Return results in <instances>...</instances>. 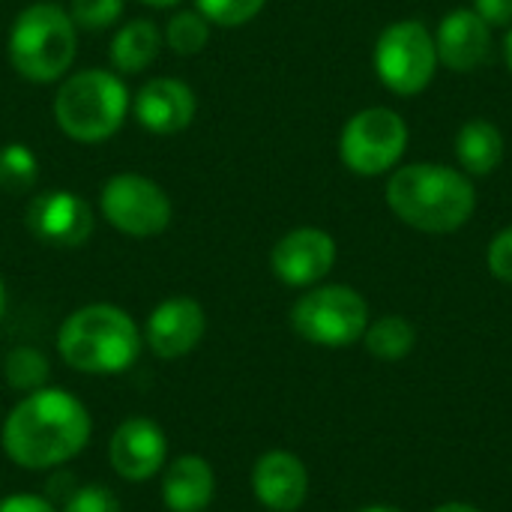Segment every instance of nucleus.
Segmentation results:
<instances>
[{"label": "nucleus", "instance_id": "30", "mask_svg": "<svg viewBox=\"0 0 512 512\" xmlns=\"http://www.w3.org/2000/svg\"><path fill=\"white\" fill-rule=\"evenodd\" d=\"M432 512H483V510H477V507H471V504H459V501H453V504H441V507H435Z\"/></svg>", "mask_w": 512, "mask_h": 512}, {"label": "nucleus", "instance_id": "15", "mask_svg": "<svg viewBox=\"0 0 512 512\" xmlns=\"http://www.w3.org/2000/svg\"><path fill=\"white\" fill-rule=\"evenodd\" d=\"M252 492L270 512H297L309 495L306 465L288 450H270L252 468Z\"/></svg>", "mask_w": 512, "mask_h": 512}, {"label": "nucleus", "instance_id": "1", "mask_svg": "<svg viewBox=\"0 0 512 512\" xmlns=\"http://www.w3.org/2000/svg\"><path fill=\"white\" fill-rule=\"evenodd\" d=\"M93 423L81 399L60 387L27 393L3 420L0 444L24 471H48L72 462L90 441Z\"/></svg>", "mask_w": 512, "mask_h": 512}, {"label": "nucleus", "instance_id": "34", "mask_svg": "<svg viewBox=\"0 0 512 512\" xmlns=\"http://www.w3.org/2000/svg\"><path fill=\"white\" fill-rule=\"evenodd\" d=\"M504 51H507V66H510L512 72V30L507 33V48H504Z\"/></svg>", "mask_w": 512, "mask_h": 512}, {"label": "nucleus", "instance_id": "12", "mask_svg": "<svg viewBox=\"0 0 512 512\" xmlns=\"http://www.w3.org/2000/svg\"><path fill=\"white\" fill-rule=\"evenodd\" d=\"M108 459L111 468L129 480V483H144L156 477L165 462H168V438L162 426L150 417H129L123 420L108 444Z\"/></svg>", "mask_w": 512, "mask_h": 512}, {"label": "nucleus", "instance_id": "5", "mask_svg": "<svg viewBox=\"0 0 512 512\" xmlns=\"http://www.w3.org/2000/svg\"><path fill=\"white\" fill-rule=\"evenodd\" d=\"M129 105V87L114 69H81L63 78L54 96V120L66 138L99 144L120 132Z\"/></svg>", "mask_w": 512, "mask_h": 512}, {"label": "nucleus", "instance_id": "4", "mask_svg": "<svg viewBox=\"0 0 512 512\" xmlns=\"http://www.w3.org/2000/svg\"><path fill=\"white\" fill-rule=\"evenodd\" d=\"M75 51L78 27L63 6L39 0L15 15L9 30V63L24 81H60L72 69Z\"/></svg>", "mask_w": 512, "mask_h": 512}, {"label": "nucleus", "instance_id": "16", "mask_svg": "<svg viewBox=\"0 0 512 512\" xmlns=\"http://www.w3.org/2000/svg\"><path fill=\"white\" fill-rule=\"evenodd\" d=\"M438 63L453 72H474L492 48V27L474 9H453L435 33Z\"/></svg>", "mask_w": 512, "mask_h": 512}, {"label": "nucleus", "instance_id": "9", "mask_svg": "<svg viewBox=\"0 0 512 512\" xmlns=\"http://www.w3.org/2000/svg\"><path fill=\"white\" fill-rule=\"evenodd\" d=\"M408 147V126L390 108H366L354 114L339 138V156L348 171L378 177L396 168Z\"/></svg>", "mask_w": 512, "mask_h": 512}, {"label": "nucleus", "instance_id": "24", "mask_svg": "<svg viewBox=\"0 0 512 512\" xmlns=\"http://www.w3.org/2000/svg\"><path fill=\"white\" fill-rule=\"evenodd\" d=\"M267 0H195V9L219 27H243L249 24Z\"/></svg>", "mask_w": 512, "mask_h": 512}, {"label": "nucleus", "instance_id": "31", "mask_svg": "<svg viewBox=\"0 0 512 512\" xmlns=\"http://www.w3.org/2000/svg\"><path fill=\"white\" fill-rule=\"evenodd\" d=\"M141 3H147V6H153V9H171V6H177V3H183V0H141Z\"/></svg>", "mask_w": 512, "mask_h": 512}, {"label": "nucleus", "instance_id": "13", "mask_svg": "<svg viewBox=\"0 0 512 512\" xmlns=\"http://www.w3.org/2000/svg\"><path fill=\"white\" fill-rule=\"evenodd\" d=\"M207 330V315L192 297H168L162 300L144 327L147 348L162 360H180L198 348Z\"/></svg>", "mask_w": 512, "mask_h": 512}, {"label": "nucleus", "instance_id": "7", "mask_svg": "<svg viewBox=\"0 0 512 512\" xmlns=\"http://www.w3.org/2000/svg\"><path fill=\"white\" fill-rule=\"evenodd\" d=\"M438 69L435 36L420 21H396L375 42V72L396 96L423 93Z\"/></svg>", "mask_w": 512, "mask_h": 512}, {"label": "nucleus", "instance_id": "27", "mask_svg": "<svg viewBox=\"0 0 512 512\" xmlns=\"http://www.w3.org/2000/svg\"><path fill=\"white\" fill-rule=\"evenodd\" d=\"M486 261H489V270H492L495 279L512 285V228H504V231L489 243Z\"/></svg>", "mask_w": 512, "mask_h": 512}, {"label": "nucleus", "instance_id": "21", "mask_svg": "<svg viewBox=\"0 0 512 512\" xmlns=\"http://www.w3.org/2000/svg\"><path fill=\"white\" fill-rule=\"evenodd\" d=\"M3 375H6V384L18 393H33V390H42L48 387V378H51V366H48V357L39 351V348H30V345H18L6 354L3 360Z\"/></svg>", "mask_w": 512, "mask_h": 512}, {"label": "nucleus", "instance_id": "26", "mask_svg": "<svg viewBox=\"0 0 512 512\" xmlns=\"http://www.w3.org/2000/svg\"><path fill=\"white\" fill-rule=\"evenodd\" d=\"M63 512H123L117 495L102 486V483H90V486H81L75 489L66 504H63Z\"/></svg>", "mask_w": 512, "mask_h": 512}, {"label": "nucleus", "instance_id": "20", "mask_svg": "<svg viewBox=\"0 0 512 512\" xmlns=\"http://www.w3.org/2000/svg\"><path fill=\"white\" fill-rule=\"evenodd\" d=\"M363 342H366V348H369L372 357L387 360V363H396V360H405L414 351L417 330L402 315H384V318H378V321H372L366 327Z\"/></svg>", "mask_w": 512, "mask_h": 512}, {"label": "nucleus", "instance_id": "2", "mask_svg": "<svg viewBox=\"0 0 512 512\" xmlns=\"http://www.w3.org/2000/svg\"><path fill=\"white\" fill-rule=\"evenodd\" d=\"M387 204L405 225L417 231L450 234L474 216L477 195L468 174L435 162H417L390 177Z\"/></svg>", "mask_w": 512, "mask_h": 512}, {"label": "nucleus", "instance_id": "6", "mask_svg": "<svg viewBox=\"0 0 512 512\" xmlns=\"http://www.w3.org/2000/svg\"><path fill=\"white\" fill-rule=\"evenodd\" d=\"M291 327L300 339L312 345L345 348L363 339L369 327V306L348 285H321L306 291L294 303Z\"/></svg>", "mask_w": 512, "mask_h": 512}, {"label": "nucleus", "instance_id": "19", "mask_svg": "<svg viewBox=\"0 0 512 512\" xmlns=\"http://www.w3.org/2000/svg\"><path fill=\"white\" fill-rule=\"evenodd\" d=\"M456 156L468 174L486 177L504 159V135L489 120H468L456 135Z\"/></svg>", "mask_w": 512, "mask_h": 512}, {"label": "nucleus", "instance_id": "11", "mask_svg": "<svg viewBox=\"0 0 512 512\" xmlns=\"http://www.w3.org/2000/svg\"><path fill=\"white\" fill-rule=\"evenodd\" d=\"M336 264V240L321 228H294L270 252L276 279L288 288L318 285Z\"/></svg>", "mask_w": 512, "mask_h": 512}, {"label": "nucleus", "instance_id": "14", "mask_svg": "<svg viewBox=\"0 0 512 512\" xmlns=\"http://www.w3.org/2000/svg\"><path fill=\"white\" fill-rule=\"evenodd\" d=\"M135 120L153 135H177L192 126L198 99L195 90L180 78H150L132 96Z\"/></svg>", "mask_w": 512, "mask_h": 512}, {"label": "nucleus", "instance_id": "22", "mask_svg": "<svg viewBox=\"0 0 512 512\" xmlns=\"http://www.w3.org/2000/svg\"><path fill=\"white\" fill-rule=\"evenodd\" d=\"M39 180V159L36 153L21 144L9 141L0 147V192L6 195H27Z\"/></svg>", "mask_w": 512, "mask_h": 512}, {"label": "nucleus", "instance_id": "29", "mask_svg": "<svg viewBox=\"0 0 512 512\" xmlns=\"http://www.w3.org/2000/svg\"><path fill=\"white\" fill-rule=\"evenodd\" d=\"M0 512H57L48 498L39 495H9L0 501Z\"/></svg>", "mask_w": 512, "mask_h": 512}, {"label": "nucleus", "instance_id": "3", "mask_svg": "<svg viewBox=\"0 0 512 512\" xmlns=\"http://www.w3.org/2000/svg\"><path fill=\"white\" fill-rule=\"evenodd\" d=\"M57 351L81 375H120L141 357V330L126 309L90 303L60 324Z\"/></svg>", "mask_w": 512, "mask_h": 512}, {"label": "nucleus", "instance_id": "17", "mask_svg": "<svg viewBox=\"0 0 512 512\" xmlns=\"http://www.w3.org/2000/svg\"><path fill=\"white\" fill-rule=\"evenodd\" d=\"M162 471V501L171 512H204L213 504L216 474L204 456H180Z\"/></svg>", "mask_w": 512, "mask_h": 512}, {"label": "nucleus", "instance_id": "28", "mask_svg": "<svg viewBox=\"0 0 512 512\" xmlns=\"http://www.w3.org/2000/svg\"><path fill=\"white\" fill-rule=\"evenodd\" d=\"M474 12L489 24V27H507L512 24V0H474Z\"/></svg>", "mask_w": 512, "mask_h": 512}, {"label": "nucleus", "instance_id": "33", "mask_svg": "<svg viewBox=\"0 0 512 512\" xmlns=\"http://www.w3.org/2000/svg\"><path fill=\"white\" fill-rule=\"evenodd\" d=\"M6 315V285H3V279H0V318Z\"/></svg>", "mask_w": 512, "mask_h": 512}, {"label": "nucleus", "instance_id": "25", "mask_svg": "<svg viewBox=\"0 0 512 512\" xmlns=\"http://www.w3.org/2000/svg\"><path fill=\"white\" fill-rule=\"evenodd\" d=\"M123 9V0H72L69 15L78 30H108L120 21Z\"/></svg>", "mask_w": 512, "mask_h": 512}, {"label": "nucleus", "instance_id": "10", "mask_svg": "<svg viewBox=\"0 0 512 512\" xmlns=\"http://www.w3.org/2000/svg\"><path fill=\"white\" fill-rule=\"evenodd\" d=\"M24 222L39 243L54 249H78L90 240L96 216L81 195L69 189H48L27 204Z\"/></svg>", "mask_w": 512, "mask_h": 512}, {"label": "nucleus", "instance_id": "23", "mask_svg": "<svg viewBox=\"0 0 512 512\" xmlns=\"http://www.w3.org/2000/svg\"><path fill=\"white\" fill-rule=\"evenodd\" d=\"M162 36L174 54L192 57V54L204 51V45L210 42V21L198 9H183L168 18V27Z\"/></svg>", "mask_w": 512, "mask_h": 512}, {"label": "nucleus", "instance_id": "8", "mask_svg": "<svg viewBox=\"0 0 512 512\" xmlns=\"http://www.w3.org/2000/svg\"><path fill=\"white\" fill-rule=\"evenodd\" d=\"M99 213L126 237H159L174 216L168 192L144 174H114L99 192Z\"/></svg>", "mask_w": 512, "mask_h": 512}, {"label": "nucleus", "instance_id": "32", "mask_svg": "<svg viewBox=\"0 0 512 512\" xmlns=\"http://www.w3.org/2000/svg\"><path fill=\"white\" fill-rule=\"evenodd\" d=\"M357 512H402V510H396V507H384V504H372V507H363V510H357Z\"/></svg>", "mask_w": 512, "mask_h": 512}, {"label": "nucleus", "instance_id": "18", "mask_svg": "<svg viewBox=\"0 0 512 512\" xmlns=\"http://www.w3.org/2000/svg\"><path fill=\"white\" fill-rule=\"evenodd\" d=\"M162 30L156 27V21L147 18H135L129 24H123L114 39H111V69L117 75H138L147 66H153V60L162 51Z\"/></svg>", "mask_w": 512, "mask_h": 512}]
</instances>
